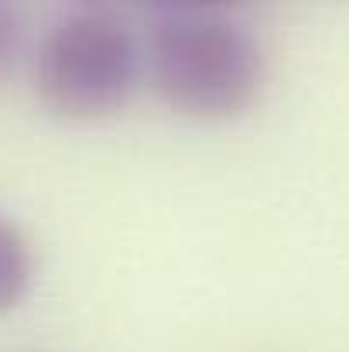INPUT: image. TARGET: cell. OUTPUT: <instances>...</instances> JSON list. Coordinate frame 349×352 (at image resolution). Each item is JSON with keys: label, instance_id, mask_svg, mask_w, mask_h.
I'll use <instances>...</instances> for the list:
<instances>
[{"label": "cell", "instance_id": "obj_1", "mask_svg": "<svg viewBox=\"0 0 349 352\" xmlns=\"http://www.w3.org/2000/svg\"><path fill=\"white\" fill-rule=\"evenodd\" d=\"M147 72L158 96L189 117H236L264 82V48L230 10L165 3L147 31Z\"/></svg>", "mask_w": 349, "mask_h": 352}, {"label": "cell", "instance_id": "obj_2", "mask_svg": "<svg viewBox=\"0 0 349 352\" xmlns=\"http://www.w3.org/2000/svg\"><path fill=\"white\" fill-rule=\"evenodd\" d=\"M137 82V45L103 10H76L52 24L38 48L34 86L41 103L69 120L116 113Z\"/></svg>", "mask_w": 349, "mask_h": 352}, {"label": "cell", "instance_id": "obj_3", "mask_svg": "<svg viewBox=\"0 0 349 352\" xmlns=\"http://www.w3.org/2000/svg\"><path fill=\"white\" fill-rule=\"evenodd\" d=\"M34 280V260L31 243L21 233V226L0 212V315L14 311Z\"/></svg>", "mask_w": 349, "mask_h": 352}, {"label": "cell", "instance_id": "obj_4", "mask_svg": "<svg viewBox=\"0 0 349 352\" xmlns=\"http://www.w3.org/2000/svg\"><path fill=\"white\" fill-rule=\"evenodd\" d=\"M17 45H21V28L10 7L0 3V79L10 72L14 58H17Z\"/></svg>", "mask_w": 349, "mask_h": 352}]
</instances>
